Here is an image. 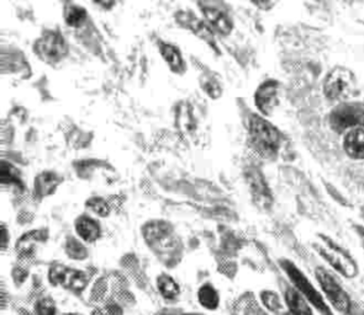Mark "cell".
Segmentation results:
<instances>
[{
	"mask_svg": "<svg viewBox=\"0 0 364 315\" xmlns=\"http://www.w3.org/2000/svg\"><path fill=\"white\" fill-rule=\"evenodd\" d=\"M250 137L255 149L264 157L276 155L279 149V131L258 115H252L250 118Z\"/></svg>",
	"mask_w": 364,
	"mask_h": 315,
	"instance_id": "cell-1",
	"label": "cell"
},
{
	"mask_svg": "<svg viewBox=\"0 0 364 315\" xmlns=\"http://www.w3.org/2000/svg\"><path fill=\"white\" fill-rule=\"evenodd\" d=\"M280 265L284 270L285 274L288 275L295 289L299 291L300 294L311 304V306L320 311L322 315H333L331 308L327 304L323 296L315 288L311 281L301 272V270L296 267V265L293 264L289 260H282Z\"/></svg>",
	"mask_w": 364,
	"mask_h": 315,
	"instance_id": "cell-2",
	"label": "cell"
},
{
	"mask_svg": "<svg viewBox=\"0 0 364 315\" xmlns=\"http://www.w3.org/2000/svg\"><path fill=\"white\" fill-rule=\"evenodd\" d=\"M321 239L322 243L315 244L314 246L318 254L326 260L337 272L343 275L345 277H355L358 275V266L355 264V260L350 258V254H347L343 249L337 246L328 238L322 236Z\"/></svg>",
	"mask_w": 364,
	"mask_h": 315,
	"instance_id": "cell-3",
	"label": "cell"
},
{
	"mask_svg": "<svg viewBox=\"0 0 364 315\" xmlns=\"http://www.w3.org/2000/svg\"><path fill=\"white\" fill-rule=\"evenodd\" d=\"M316 278H318L322 292L326 297V301L338 313L345 315L350 314V309H352V301H350L348 293L346 292L341 284L337 282L336 278L322 267L316 269Z\"/></svg>",
	"mask_w": 364,
	"mask_h": 315,
	"instance_id": "cell-4",
	"label": "cell"
},
{
	"mask_svg": "<svg viewBox=\"0 0 364 315\" xmlns=\"http://www.w3.org/2000/svg\"><path fill=\"white\" fill-rule=\"evenodd\" d=\"M330 125L338 133L360 128L364 126L363 102H346L338 105L330 115Z\"/></svg>",
	"mask_w": 364,
	"mask_h": 315,
	"instance_id": "cell-5",
	"label": "cell"
},
{
	"mask_svg": "<svg viewBox=\"0 0 364 315\" xmlns=\"http://www.w3.org/2000/svg\"><path fill=\"white\" fill-rule=\"evenodd\" d=\"M33 50L41 60L50 65H55L57 62L63 60V57L68 51L65 38L61 33L52 30L43 31V35L35 42Z\"/></svg>",
	"mask_w": 364,
	"mask_h": 315,
	"instance_id": "cell-6",
	"label": "cell"
},
{
	"mask_svg": "<svg viewBox=\"0 0 364 315\" xmlns=\"http://www.w3.org/2000/svg\"><path fill=\"white\" fill-rule=\"evenodd\" d=\"M355 75L346 68L332 70L323 83V93L331 100L348 96L355 89Z\"/></svg>",
	"mask_w": 364,
	"mask_h": 315,
	"instance_id": "cell-7",
	"label": "cell"
},
{
	"mask_svg": "<svg viewBox=\"0 0 364 315\" xmlns=\"http://www.w3.org/2000/svg\"><path fill=\"white\" fill-rule=\"evenodd\" d=\"M176 21H177L182 28H187L189 31H192L196 36L201 38L203 41H205L209 46L213 47L215 51L218 50L216 41H215L214 33L211 31L210 26L199 19L194 13L188 11V10H179L174 14Z\"/></svg>",
	"mask_w": 364,
	"mask_h": 315,
	"instance_id": "cell-8",
	"label": "cell"
},
{
	"mask_svg": "<svg viewBox=\"0 0 364 315\" xmlns=\"http://www.w3.org/2000/svg\"><path fill=\"white\" fill-rule=\"evenodd\" d=\"M48 277L53 284H61L72 291H82L87 284V278L83 272L63 265H53L50 269Z\"/></svg>",
	"mask_w": 364,
	"mask_h": 315,
	"instance_id": "cell-9",
	"label": "cell"
},
{
	"mask_svg": "<svg viewBox=\"0 0 364 315\" xmlns=\"http://www.w3.org/2000/svg\"><path fill=\"white\" fill-rule=\"evenodd\" d=\"M255 104L263 115H271L278 104V83L276 80H267L258 87L255 94Z\"/></svg>",
	"mask_w": 364,
	"mask_h": 315,
	"instance_id": "cell-10",
	"label": "cell"
},
{
	"mask_svg": "<svg viewBox=\"0 0 364 315\" xmlns=\"http://www.w3.org/2000/svg\"><path fill=\"white\" fill-rule=\"evenodd\" d=\"M201 11L205 18L206 23L214 30L215 33L220 35H229L232 30V21L223 10L218 9L210 4H199Z\"/></svg>",
	"mask_w": 364,
	"mask_h": 315,
	"instance_id": "cell-11",
	"label": "cell"
},
{
	"mask_svg": "<svg viewBox=\"0 0 364 315\" xmlns=\"http://www.w3.org/2000/svg\"><path fill=\"white\" fill-rule=\"evenodd\" d=\"M75 229L77 236L85 243H95L102 236V227L98 221L88 214H80L75 218Z\"/></svg>",
	"mask_w": 364,
	"mask_h": 315,
	"instance_id": "cell-12",
	"label": "cell"
},
{
	"mask_svg": "<svg viewBox=\"0 0 364 315\" xmlns=\"http://www.w3.org/2000/svg\"><path fill=\"white\" fill-rule=\"evenodd\" d=\"M62 181H63V177H60L56 172H40L38 177H35V181H33L35 195L38 196V197H41V199L52 195L56 191L57 187L60 186Z\"/></svg>",
	"mask_w": 364,
	"mask_h": 315,
	"instance_id": "cell-13",
	"label": "cell"
},
{
	"mask_svg": "<svg viewBox=\"0 0 364 315\" xmlns=\"http://www.w3.org/2000/svg\"><path fill=\"white\" fill-rule=\"evenodd\" d=\"M159 53L172 72L177 74H183L186 72V62L183 58L182 52L179 51L177 46L168 42H161Z\"/></svg>",
	"mask_w": 364,
	"mask_h": 315,
	"instance_id": "cell-14",
	"label": "cell"
},
{
	"mask_svg": "<svg viewBox=\"0 0 364 315\" xmlns=\"http://www.w3.org/2000/svg\"><path fill=\"white\" fill-rule=\"evenodd\" d=\"M46 238V231L43 229H35L25 233L20 236L19 241H16V251L19 253L20 256L33 255L38 243H43Z\"/></svg>",
	"mask_w": 364,
	"mask_h": 315,
	"instance_id": "cell-15",
	"label": "cell"
},
{
	"mask_svg": "<svg viewBox=\"0 0 364 315\" xmlns=\"http://www.w3.org/2000/svg\"><path fill=\"white\" fill-rule=\"evenodd\" d=\"M285 303L293 315H314L311 304L294 287L287 288Z\"/></svg>",
	"mask_w": 364,
	"mask_h": 315,
	"instance_id": "cell-16",
	"label": "cell"
},
{
	"mask_svg": "<svg viewBox=\"0 0 364 315\" xmlns=\"http://www.w3.org/2000/svg\"><path fill=\"white\" fill-rule=\"evenodd\" d=\"M250 186L252 191L253 199L262 207H267L271 204V194L267 187L266 182L263 180L261 174L256 170L248 175Z\"/></svg>",
	"mask_w": 364,
	"mask_h": 315,
	"instance_id": "cell-17",
	"label": "cell"
},
{
	"mask_svg": "<svg viewBox=\"0 0 364 315\" xmlns=\"http://www.w3.org/2000/svg\"><path fill=\"white\" fill-rule=\"evenodd\" d=\"M343 148L346 153L353 159H362L364 158V130L355 128L346 135Z\"/></svg>",
	"mask_w": 364,
	"mask_h": 315,
	"instance_id": "cell-18",
	"label": "cell"
},
{
	"mask_svg": "<svg viewBox=\"0 0 364 315\" xmlns=\"http://www.w3.org/2000/svg\"><path fill=\"white\" fill-rule=\"evenodd\" d=\"M87 16H88V13L83 6L75 4V3H65V8H63V18L68 26L80 28V25H83L85 23Z\"/></svg>",
	"mask_w": 364,
	"mask_h": 315,
	"instance_id": "cell-19",
	"label": "cell"
},
{
	"mask_svg": "<svg viewBox=\"0 0 364 315\" xmlns=\"http://www.w3.org/2000/svg\"><path fill=\"white\" fill-rule=\"evenodd\" d=\"M198 299L200 302L201 306L206 308V309L214 311L219 306V293L209 283L201 286L199 292H198Z\"/></svg>",
	"mask_w": 364,
	"mask_h": 315,
	"instance_id": "cell-20",
	"label": "cell"
},
{
	"mask_svg": "<svg viewBox=\"0 0 364 315\" xmlns=\"http://www.w3.org/2000/svg\"><path fill=\"white\" fill-rule=\"evenodd\" d=\"M1 185H14L16 187H23V181L20 177V174L16 169H15L13 164L6 162V160H1Z\"/></svg>",
	"mask_w": 364,
	"mask_h": 315,
	"instance_id": "cell-21",
	"label": "cell"
},
{
	"mask_svg": "<svg viewBox=\"0 0 364 315\" xmlns=\"http://www.w3.org/2000/svg\"><path fill=\"white\" fill-rule=\"evenodd\" d=\"M85 207L92 211L94 214H97L99 217H107L109 214H112V204L107 202V199L100 197V196H93L89 197L85 201Z\"/></svg>",
	"mask_w": 364,
	"mask_h": 315,
	"instance_id": "cell-22",
	"label": "cell"
},
{
	"mask_svg": "<svg viewBox=\"0 0 364 315\" xmlns=\"http://www.w3.org/2000/svg\"><path fill=\"white\" fill-rule=\"evenodd\" d=\"M157 286L161 294L167 299H173L179 294V286L168 275H161L157 280Z\"/></svg>",
	"mask_w": 364,
	"mask_h": 315,
	"instance_id": "cell-23",
	"label": "cell"
},
{
	"mask_svg": "<svg viewBox=\"0 0 364 315\" xmlns=\"http://www.w3.org/2000/svg\"><path fill=\"white\" fill-rule=\"evenodd\" d=\"M65 249L67 255L70 256V259L83 260L85 258H87V254H88L85 246L80 241L75 239V238H68L67 239Z\"/></svg>",
	"mask_w": 364,
	"mask_h": 315,
	"instance_id": "cell-24",
	"label": "cell"
},
{
	"mask_svg": "<svg viewBox=\"0 0 364 315\" xmlns=\"http://www.w3.org/2000/svg\"><path fill=\"white\" fill-rule=\"evenodd\" d=\"M261 298L263 304H264L269 311H279L280 308H282L279 297L277 296L274 292L264 291V292H262Z\"/></svg>",
	"mask_w": 364,
	"mask_h": 315,
	"instance_id": "cell-25",
	"label": "cell"
},
{
	"mask_svg": "<svg viewBox=\"0 0 364 315\" xmlns=\"http://www.w3.org/2000/svg\"><path fill=\"white\" fill-rule=\"evenodd\" d=\"M36 313L38 315H56V308L50 299H43L36 306Z\"/></svg>",
	"mask_w": 364,
	"mask_h": 315,
	"instance_id": "cell-26",
	"label": "cell"
},
{
	"mask_svg": "<svg viewBox=\"0 0 364 315\" xmlns=\"http://www.w3.org/2000/svg\"><path fill=\"white\" fill-rule=\"evenodd\" d=\"M92 315H122V313L119 306H109L103 309H97Z\"/></svg>",
	"mask_w": 364,
	"mask_h": 315,
	"instance_id": "cell-27",
	"label": "cell"
},
{
	"mask_svg": "<svg viewBox=\"0 0 364 315\" xmlns=\"http://www.w3.org/2000/svg\"><path fill=\"white\" fill-rule=\"evenodd\" d=\"M0 232H1V241H0V245H1V250H5L8 248V243H9V233H8V228L4 224H1L0 227Z\"/></svg>",
	"mask_w": 364,
	"mask_h": 315,
	"instance_id": "cell-28",
	"label": "cell"
},
{
	"mask_svg": "<svg viewBox=\"0 0 364 315\" xmlns=\"http://www.w3.org/2000/svg\"><path fill=\"white\" fill-rule=\"evenodd\" d=\"M187 315H200V314H187Z\"/></svg>",
	"mask_w": 364,
	"mask_h": 315,
	"instance_id": "cell-29",
	"label": "cell"
},
{
	"mask_svg": "<svg viewBox=\"0 0 364 315\" xmlns=\"http://www.w3.org/2000/svg\"><path fill=\"white\" fill-rule=\"evenodd\" d=\"M70 315H73V314H70Z\"/></svg>",
	"mask_w": 364,
	"mask_h": 315,
	"instance_id": "cell-30",
	"label": "cell"
},
{
	"mask_svg": "<svg viewBox=\"0 0 364 315\" xmlns=\"http://www.w3.org/2000/svg\"><path fill=\"white\" fill-rule=\"evenodd\" d=\"M363 241H364V238H363Z\"/></svg>",
	"mask_w": 364,
	"mask_h": 315,
	"instance_id": "cell-31",
	"label": "cell"
}]
</instances>
